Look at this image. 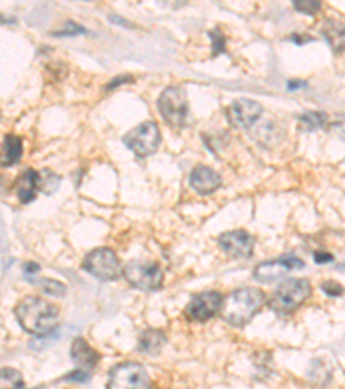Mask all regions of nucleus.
<instances>
[{"mask_svg": "<svg viewBox=\"0 0 345 389\" xmlns=\"http://www.w3.org/2000/svg\"><path fill=\"white\" fill-rule=\"evenodd\" d=\"M14 313L19 326L32 336H47L59 324V310L56 304L38 296H28L19 301Z\"/></svg>", "mask_w": 345, "mask_h": 389, "instance_id": "obj_1", "label": "nucleus"}, {"mask_svg": "<svg viewBox=\"0 0 345 389\" xmlns=\"http://www.w3.org/2000/svg\"><path fill=\"white\" fill-rule=\"evenodd\" d=\"M265 293L256 287H242L225 297L221 306V317L232 326L242 327L252 320L257 311L265 304Z\"/></svg>", "mask_w": 345, "mask_h": 389, "instance_id": "obj_2", "label": "nucleus"}, {"mask_svg": "<svg viewBox=\"0 0 345 389\" xmlns=\"http://www.w3.org/2000/svg\"><path fill=\"white\" fill-rule=\"evenodd\" d=\"M311 291L313 287L307 279H287L269 297V306L278 315H289L309 297Z\"/></svg>", "mask_w": 345, "mask_h": 389, "instance_id": "obj_3", "label": "nucleus"}, {"mask_svg": "<svg viewBox=\"0 0 345 389\" xmlns=\"http://www.w3.org/2000/svg\"><path fill=\"white\" fill-rule=\"evenodd\" d=\"M157 107L166 123H169L171 127L183 128L187 125L188 101L183 87H168L159 97Z\"/></svg>", "mask_w": 345, "mask_h": 389, "instance_id": "obj_4", "label": "nucleus"}, {"mask_svg": "<svg viewBox=\"0 0 345 389\" xmlns=\"http://www.w3.org/2000/svg\"><path fill=\"white\" fill-rule=\"evenodd\" d=\"M152 381L144 365L123 361L114 365L109 372L107 389H151Z\"/></svg>", "mask_w": 345, "mask_h": 389, "instance_id": "obj_5", "label": "nucleus"}, {"mask_svg": "<svg viewBox=\"0 0 345 389\" xmlns=\"http://www.w3.org/2000/svg\"><path fill=\"white\" fill-rule=\"evenodd\" d=\"M83 269L99 280H116L123 273L121 262L116 253L109 248L93 249L83 260Z\"/></svg>", "mask_w": 345, "mask_h": 389, "instance_id": "obj_6", "label": "nucleus"}, {"mask_svg": "<svg viewBox=\"0 0 345 389\" xmlns=\"http://www.w3.org/2000/svg\"><path fill=\"white\" fill-rule=\"evenodd\" d=\"M123 142L128 149L135 152L138 158H147L154 154L161 144V132L155 121H144L133 130L128 132L123 137Z\"/></svg>", "mask_w": 345, "mask_h": 389, "instance_id": "obj_7", "label": "nucleus"}, {"mask_svg": "<svg viewBox=\"0 0 345 389\" xmlns=\"http://www.w3.org/2000/svg\"><path fill=\"white\" fill-rule=\"evenodd\" d=\"M123 275L133 287L142 291H155L162 284V270L157 263L135 260L124 265Z\"/></svg>", "mask_w": 345, "mask_h": 389, "instance_id": "obj_8", "label": "nucleus"}, {"mask_svg": "<svg viewBox=\"0 0 345 389\" xmlns=\"http://www.w3.org/2000/svg\"><path fill=\"white\" fill-rule=\"evenodd\" d=\"M223 301H225L223 294L216 293V291L195 294V296H192L190 303L187 304L185 315L194 322H208L209 319H212L216 313L221 311Z\"/></svg>", "mask_w": 345, "mask_h": 389, "instance_id": "obj_9", "label": "nucleus"}, {"mask_svg": "<svg viewBox=\"0 0 345 389\" xmlns=\"http://www.w3.org/2000/svg\"><path fill=\"white\" fill-rule=\"evenodd\" d=\"M263 114V106L256 101L238 99L226 109V118L235 128H250Z\"/></svg>", "mask_w": 345, "mask_h": 389, "instance_id": "obj_10", "label": "nucleus"}, {"mask_svg": "<svg viewBox=\"0 0 345 389\" xmlns=\"http://www.w3.org/2000/svg\"><path fill=\"white\" fill-rule=\"evenodd\" d=\"M304 262L297 256H283V258H276L273 262L261 263L254 270V277H256L259 282H273L276 279H282L285 273L292 272V270L302 269Z\"/></svg>", "mask_w": 345, "mask_h": 389, "instance_id": "obj_11", "label": "nucleus"}, {"mask_svg": "<svg viewBox=\"0 0 345 389\" xmlns=\"http://www.w3.org/2000/svg\"><path fill=\"white\" fill-rule=\"evenodd\" d=\"M254 238L245 230H230L219 238V246L226 255L238 260H247L252 256Z\"/></svg>", "mask_w": 345, "mask_h": 389, "instance_id": "obj_12", "label": "nucleus"}, {"mask_svg": "<svg viewBox=\"0 0 345 389\" xmlns=\"http://www.w3.org/2000/svg\"><path fill=\"white\" fill-rule=\"evenodd\" d=\"M190 185L199 194H212L221 185V177L218 171L209 167H197L190 174Z\"/></svg>", "mask_w": 345, "mask_h": 389, "instance_id": "obj_13", "label": "nucleus"}, {"mask_svg": "<svg viewBox=\"0 0 345 389\" xmlns=\"http://www.w3.org/2000/svg\"><path fill=\"white\" fill-rule=\"evenodd\" d=\"M71 357L73 360L80 365V368L83 370H89V368H93L99 361V353L90 346L89 343L81 337L73 341V346H71Z\"/></svg>", "mask_w": 345, "mask_h": 389, "instance_id": "obj_14", "label": "nucleus"}, {"mask_svg": "<svg viewBox=\"0 0 345 389\" xmlns=\"http://www.w3.org/2000/svg\"><path fill=\"white\" fill-rule=\"evenodd\" d=\"M16 191H18V199L23 204H28L35 199L36 191H40L38 187V171L25 170V174L18 178V184H16Z\"/></svg>", "mask_w": 345, "mask_h": 389, "instance_id": "obj_15", "label": "nucleus"}, {"mask_svg": "<svg viewBox=\"0 0 345 389\" xmlns=\"http://www.w3.org/2000/svg\"><path fill=\"white\" fill-rule=\"evenodd\" d=\"M164 344H166V336L162 330L148 329L140 334V339H138V350L145 355H157L159 351L164 348Z\"/></svg>", "mask_w": 345, "mask_h": 389, "instance_id": "obj_16", "label": "nucleus"}, {"mask_svg": "<svg viewBox=\"0 0 345 389\" xmlns=\"http://www.w3.org/2000/svg\"><path fill=\"white\" fill-rule=\"evenodd\" d=\"M323 35L326 36L335 52H342L345 49V23L338 19H328L323 26Z\"/></svg>", "mask_w": 345, "mask_h": 389, "instance_id": "obj_17", "label": "nucleus"}, {"mask_svg": "<svg viewBox=\"0 0 345 389\" xmlns=\"http://www.w3.org/2000/svg\"><path fill=\"white\" fill-rule=\"evenodd\" d=\"M23 156V142L16 135H5L2 145V167L8 168L18 163Z\"/></svg>", "mask_w": 345, "mask_h": 389, "instance_id": "obj_18", "label": "nucleus"}, {"mask_svg": "<svg viewBox=\"0 0 345 389\" xmlns=\"http://www.w3.org/2000/svg\"><path fill=\"white\" fill-rule=\"evenodd\" d=\"M299 127L302 128L304 132H314L320 130V128L328 127V116L326 113H321V111H307V113H302L299 118Z\"/></svg>", "mask_w": 345, "mask_h": 389, "instance_id": "obj_19", "label": "nucleus"}, {"mask_svg": "<svg viewBox=\"0 0 345 389\" xmlns=\"http://www.w3.org/2000/svg\"><path fill=\"white\" fill-rule=\"evenodd\" d=\"M25 388V381L21 377V372L16 368H2V375H0V389H23Z\"/></svg>", "mask_w": 345, "mask_h": 389, "instance_id": "obj_20", "label": "nucleus"}, {"mask_svg": "<svg viewBox=\"0 0 345 389\" xmlns=\"http://www.w3.org/2000/svg\"><path fill=\"white\" fill-rule=\"evenodd\" d=\"M59 184H60V177L54 174V171L49 170L38 171V187L43 194H49V196L54 194V192L57 191V187H59Z\"/></svg>", "mask_w": 345, "mask_h": 389, "instance_id": "obj_21", "label": "nucleus"}, {"mask_svg": "<svg viewBox=\"0 0 345 389\" xmlns=\"http://www.w3.org/2000/svg\"><path fill=\"white\" fill-rule=\"evenodd\" d=\"M328 132L335 137H338L340 140H345V114L333 118V120L328 123Z\"/></svg>", "mask_w": 345, "mask_h": 389, "instance_id": "obj_22", "label": "nucleus"}, {"mask_svg": "<svg viewBox=\"0 0 345 389\" xmlns=\"http://www.w3.org/2000/svg\"><path fill=\"white\" fill-rule=\"evenodd\" d=\"M293 8L299 12H304V14H314L321 9V2H318V0H297V2H293Z\"/></svg>", "mask_w": 345, "mask_h": 389, "instance_id": "obj_23", "label": "nucleus"}, {"mask_svg": "<svg viewBox=\"0 0 345 389\" xmlns=\"http://www.w3.org/2000/svg\"><path fill=\"white\" fill-rule=\"evenodd\" d=\"M42 289L45 291L47 294H52V296H60V294L66 293V286L60 284L59 280H54V279H45L40 282Z\"/></svg>", "mask_w": 345, "mask_h": 389, "instance_id": "obj_24", "label": "nucleus"}, {"mask_svg": "<svg viewBox=\"0 0 345 389\" xmlns=\"http://www.w3.org/2000/svg\"><path fill=\"white\" fill-rule=\"evenodd\" d=\"M209 36L212 39V56L225 52V36H223V33L219 30H214V32H209Z\"/></svg>", "mask_w": 345, "mask_h": 389, "instance_id": "obj_25", "label": "nucleus"}, {"mask_svg": "<svg viewBox=\"0 0 345 389\" xmlns=\"http://www.w3.org/2000/svg\"><path fill=\"white\" fill-rule=\"evenodd\" d=\"M321 289H323L328 296H342V294H344V287L338 282H333V280H328V282L321 284Z\"/></svg>", "mask_w": 345, "mask_h": 389, "instance_id": "obj_26", "label": "nucleus"}, {"mask_svg": "<svg viewBox=\"0 0 345 389\" xmlns=\"http://www.w3.org/2000/svg\"><path fill=\"white\" fill-rule=\"evenodd\" d=\"M40 272V266L36 263H26L25 265V275L32 280V277H35Z\"/></svg>", "mask_w": 345, "mask_h": 389, "instance_id": "obj_27", "label": "nucleus"}, {"mask_svg": "<svg viewBox=\"0 0 345 389\" xmlns=\"http://www.w3.org/2000/svg\"><path fill=\"white\" fill-rule=\"evenodd\" d=\"M333 260V256L328 255V253H321V251H316L314 253V262L316 263H326V262H331Z\"/></svg>", "mask_w": 345, "mask_h": 389, "instance_id": "obj_28", "label": "nucleus"}, {"mask_svg": "<svg viewBox=\"0 0 345 389\" xmlns=\"http://www.w3.org/2000/svg\"><path fill=\"white\" fill-rule=\"evenodd\" d=\"M123 82H133V78L131 76H121V78H116V80H113V82L109 83V87H107V90L114 89V87H120Z\"/></svg>", "mask_w": 345, "mask_h": 389, "instance_id": "obj_29", "label": "nucleus"}, {"mask_svg": "<svg viewBox=\"0 0 345 389\" xmlns=\"http://www.w3.org/2000/svg\"><path fill=\"white\" fill-rule=\"evenodd\" d=\"M300 87H306V83H304V82H289V90L300 89Z\"/></svg>", "mask_w": 345, "mask_h": 389, "instance_id": "obj_30", "label": "nucleus"}]
</instances>
